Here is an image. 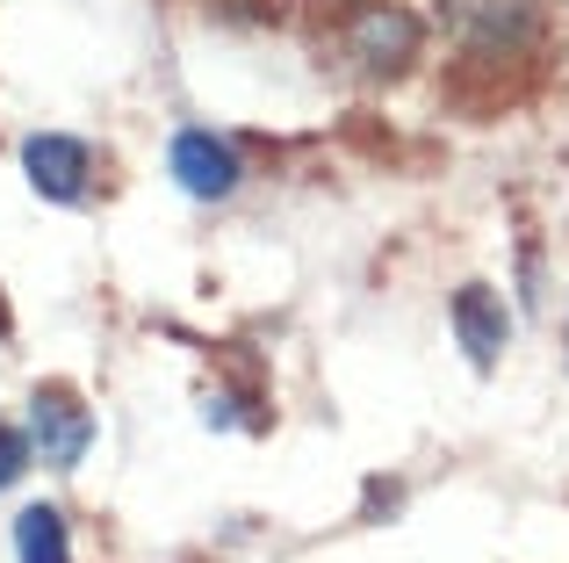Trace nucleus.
<instances>
[{"label": "nucleus", "mask_w": 569, "mask_h": 563, "mask_svg": "<svg viewBox=\"0 0 569 563\" xmlns=\"http://www.w3.org/2000/svg\"><path fill=\"white\" fill-rule=\"evenodd\" d=\"M339 51L353 58V72L389 80V72H403L418 58V14L397 8V0H368V8H353L339 22Z\"/></svg>", "instance_id": "nucleus-1"}, {"label": "nucleus", "mask_w": 569, "mask_h": 563, "mask_svg": "<svg viewBox=\"0 0 569 563\" xmlns=\"http://www.w3.org/2000/svg\"><path fill=\"white\" fill-rule=\"evenodd\" d=\"M167 167L194 203H223L238 188V152L217 138V130H181V138L167 145Z\"/></svg>", "instance_id": "nucleus-2"}, {"label": "nucleus", "mask_w": 569, "mask_h": 563, "mask_svg": "<svg viewBox=\"0 0 569 563\" xmlns=\"http://www.w3.org/2000/svg\"><path fill=\"white\" fill-rule=\"evenodd\" d=\"M22 174L37 181V196H51V203H80L87 196V181H94V152H87L80 138H29L22 145Z\"/></svg>", "instance_id": "nucleus-3"}, {"label": "nucleus", "mask_w": 569, "mask_h": 563, "mask_svg": "<svg viewBox=\"0 0 569 563\" xmlns=\"http://www.w3.org/2000/svg\"><path fill=\"white\" fill-rule=\"evenodd\" d=\"M87 441H94V419H87L66 391H37V405H29V448L51 470H72L87 455Z\"/></svg>", "instance_id": "nucleus-4"}, {"label": "nucleus", "mask_w": 569, "mask_h": 563, "mask_svg": "<svg viewBox=\"0 0 569 563\" xmlns=\"http://www.w3.org/2000/svg\"><path fill=\"white\" fill-rule=\"evenodd\" d=\"M455 29L476 43V51H490V58H505V51H519V43H533V8L527 0H455Z\"/></svg>", "instance_id": "nucleus-5"}, {"label": "nucleus", "mask_w": 569, "mask_h": 563, "mask_svg": "<svg viewBox=\"0 0 569 563\" xmlns=\"http://www.w3.org/2000/svg\"><path fill=\"white\" fill-rule=\"evenodd\" d=\"M455 339H461V354H469L476 368H498L505 339H512V318H505V296H498V289H483V282L455 289Z\"/></svg>", "instance_id": "nucleus-6"}, {"label": "nucleus", "mask_w": 569, "mask_h": 563, "mask_svg": "<svg viewBox=\"0 0 569 563\" xmlns=\"http://www.w3.org/2000/svg\"><path fill=\"white\" fill-rule=\"evenodd\" d=\"M14 563H72V535L58 506H29L14 521Z\"/></svg>", "instance_id": "nucleus-7"}, {"label": "nucleus", "mask_w": 569, "mask_h": 563, "mask_svg": "<svg viewBox=\"0 0 569 563\" xmlns=\"http://www.w3.org/2000/svg\"><path fill=\"white\" fill-rule=\"evenodd\" d=\"M22 455H29V448H22V434H8V426H0V492L22 477Z\"/></svg>", "instance_id": "nucleus-8"}]
</instances>
